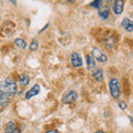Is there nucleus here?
<instances>
[{"label":"nucleus","mask_w":133,"mask_h":133,"mask_svg":"<svg viewBox=\"0 0 133 133\" xmlns=\"http://www.w3.org/2000/svg\"><path fill=\"white\" fill-rule=\"evenodd\" d=\"M0 92L7 95L8 98L14 95L17 92V84L12 79L7 78L5 80H2L0 83Z\"/></svg>","instance_id":"f257e3e1"},{"label":"nucleus","mask_w":133,"mask_h":133,"mask_svg":"<svg viewBox=\"0 0 133 133\" xmlns=\"http://www.w3.org/2000/svg\"><path fill=\"white\" fill-rule=\"evenodd\" d=\"M109 88H110V93L114 99H118L121 94V91H120V83L118 79H111L109 82Z\"/></svg>","instance_id":"f03ea898"},{"label":"nucleus","mask_w":133,"mask_h":133,"mask_svg":"<svg viewBox=\"0 0 133 133\" xmlns=\"http://www.w3.org/2000/svg\"><path fill=\"white\" fill-rule=\"evenodd\" d=\"M92 56H93V58H95V60H98L99 62H107L108 61V57L98 48H94L92 50Z\"/></svg>","instance_id":"7ed1b4c3"},{"label":"nucleus","mask_w":133,"mask_h":133,"mask_svg":"<svg viewBox=\"0 0 133 133\" xmlns=\"http://www.w3.org/2000/svg\"><path fill=\"white\" fill-rule=\"evenodd\" d=\"M78 99V94L76 91H69V92H66L63 98H62V101L64 103H71V102H74L76 100Z\"/></svg>","instance_id":"20e7f679"},{"label":"nucleus","mask_w":133,"mask_h":133,"mask_svg":"<svg viewBox=\"0 0 133 133\" xmlns=\"http://www.w3.org/2000/svg\"><path fill=\"white\" fill-rule=\"evenodd\" d=\"M5 133H21V130L19 129V127L14 122L10 121L7 123L6 129H5Z\"/></svg>","instance_id":"39448f33"},{"label":"nucleus","mask_w":133,"mask_h":133,"mask_svg":"<svg viewBox=\"0 0 133 133\" xmlns=\"http://www.w3.org/2000/svg\"><path fill=\"white\" fill-rule=\"evenodd\" d=\"M124 9V2L122 0H116L113 2V12L115 15H121Z\"/></svg>","instance_id":"423d86ee"},{"label":"nucleus","mask_w":133,"mask_h":133,"mask_svg":"<svg viewBox=\"0 0 133 133\" xmlns=\"http://www.w3.org/2000/svg\"><path fill=\"white\" fill-rule=\"evenodd\" d=\"M39 92H40V85L39 84H35L30 90L27 91V93H26L24 97H26L27 100H29V99H31L32 97H35V95L39 94Z\"/></svg>","instance_id":"0eeeda50"},{"label":"nucleus","mask_w":133,"mask_h":133,"mask_svg":"<svg viewBox=\"0 0 133 133\" xmlns=\"http://www.w3.org/2000/svg\"><path fill=\"white\" fill-rule=\"evenodd\" d=\"M71 63L74 68H79V66L82 65V59L79 53L77 52H73L71 55Z\"/></svg>","instance_id":"6e6552de"},{"label":"nucleus","mask_w":133,"mask_h":133,"mask_svg":"<svg viewBox=\"0 0 133 133\" xmlns=\"http://www.w3.org/2000/svg\"><path fill=\"white\" fill-rule=\"evenodd\" d=\"M122 27L125 29L128 32H133V20L129 18H124L122 20Z\"/></svg>","instance_id":"1a4fd4ad"},{"label":"nucleus","mask_w":133,"mask_h":133,"mask_svg":"<svg viewBox=\"0 0 133 133\" xmlns=\"http://www.w3.org/2000/svg\"><path fill=\"white\" fill-rule=\"evenodd\" d=\"M99 16L100 18L105 20L108 19V17H109V7L108 6H101L99 8Z\"/></svg>","instance_id":"9d476101"},{"label":"nucleus","mask_w":133,"mask_h":133,"mask_svg":"<svg viewBox=\"0 0 133 133\" xmlns=\"http://www.w3.org/2000/svg\"><path fill=\"white\" fill-rule=\"evenodd\" d=\"M92 77H93V79H94L95 81L101 82L103 80V71H102V69H97L92 73Z\"/></svg>","instance_id":"9b49d317"},{"label":"nucleus","mask_w":133,"mask_h":133,"mask_svg":"<svg viewBox=\"0 0 133 133\" xmlns=\"http://www.w3.org/2000/svg\"><path fill=\"white\" fill-rule=\"evenodd\" d=\"M15 44H16V47H18V49H24L27 47L26 41H24L23 39H21V38H17L15 40Z\"/></svg>","instance_id":"f8f14e48"},{"label":"nucleus","mask_w":133,"mask_h":133,"mask_svg":"<svg viewBox=\"0 0 133 133\" xmlns=\"http://www.w3.org/2000/svg\"><path fill=\"white\" fill-rule=\"evenodd\" d=\"M85 58H87V65H88V69H89V70L93 69L94 66H95V62H94V60H93V57L88 55Z\"/></svg>","instance_id":"ddd939ff"},{"label":"nucleus","mask_w":133,"mask_h":133,"mask_svg":"<svg viewBox=\"0 0 133 133\" xmlns=\"http://www.w3.org/2000/svg\"><path fill=\"white\" fill-rule=\"evenodd\" d=\"M8 102H9V98H8L7 95H5L3 93L0 92V104H1V107L5 108L8 104Z\"/></svg>","instance_id":"4468645a"},{"label":"nucleus","mask_w":133,"mask_h":133,"mask_svg":"<svg viewBox=\"0 0 133 133\" xmlns=\"http://www.w3.org/2000/svg\"><path fill=\"white\" fill-rule=\"evenodd\" d=\"M29 81H30V79H29V77L27 76V74H22L21 77H20L19 79V83L20 84H22V85H27Z\"/></svg>","instance_id":"2eb2a0df"},{"label":"nucleus","mask_w":133,"mask_h":133,"mask_svg":"<svg viewBox=\"0 0 133 133\" xmlns=\"http://www.w3.org/2000/svg\"><path fill=\"white\" fill-rule=\"evenodd\" d=\"M101 3H102L101 0H95V1H92L90 3V6L93 7V8H100L101 7Z\"/></svg>","instance_id":"dca6fc26"},{"label":"nucleus","mask_w":133,"mask_h":133,"mask_svg":"<svg viewBox=\"0 0 133 133\" xmlns=\"http://www.w3.org/2000/svg\"><path fill=\"white\" fill-rule=\"evenodd\" d=\"M30 50H32V51H35V50H37V48H38V41H37L36 39L35 40H32V42L30 44Z\"/></svg>","instance_id":"f3484780"},{"label":"nucleus","mask_w":133,"mask_h":133,"mask_svg":"<svg viewBox=\"0 0 133 133\" xmlns=\"http://www.w3.org/2000/svg\"><path fill=\"white\" fill-rule=\"evenodd\" d=\"M119 107L121 108L122 110H124V109H125V108H127V104H125V102H124V101H121V102H119Z\"/></svg>","instance_id":"a211bd4d"},{"label":"nucleus","mask_w":133,"mask_h":133,"mask_svg":"<svg viewBox=\"0 0 133 133\" xmlns=\"http://www.w3.org/2000/svg\"><path fill=\"white\" fill-rule=\"evenodd\" d=\"M45 133H59L57 130H50V131H48V132H45Z\"/></svg>","instance_id":"6ab92c4d"},{"label":"nucleus","mask_w":133,"mask_h":133,"mask_svg":"<svg viewBox=\"0 0 133 133\" xmlns=\"http://www.w3.org/2000/svg\"><path fill=\"white\" fill-rule=\"evenodd\" d=\"M94 133H105V132H103V131H97V132H94Z\"/></svg>","instance_id":"aec40b11"}]
</instances>
